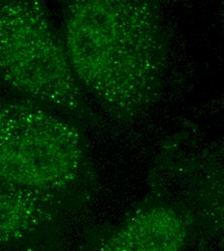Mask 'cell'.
Here are the masks:
<instances>
[{
  "label": "cell",
  "mask_w": 224,
  "mask_h": 251,
  "mask_svg": "<svg viewBox=\"0 0 224 251\" xmlns=\"http://www.w3.org/2000/svg\"><path fill=\"white\" fill-rule=\"evenodd\" d=\"M63 44L81 89L111 117L134 120L158 100L169 48L155 2L71 1Z\"/></svg>",
  "instance_id": "1"
},
{
  "label": "cell",
  "mask_w": 224,
  "mask_h": 251,
  "mask_svg": "<svg viewBox=\"0 0 224 251\" xmlns=\"http://www.w3.org/2000/svg\"><path fill=\"white\" fill-rule=\"evenodd\" d=\"M0 78L28 100L96 124L43 1H0Z\"/></svg>",
  "instance_id": "2"
},
{
  "label": "cell",
  "mask_w": 224,
  "mask_h": 251,
  "mask_svg": "<svg viewBox=\"0 0 224 251\" xmlns=\"http://www.w3.org/2000/svg\"><path fill=\"white\" fill-rule=\"evenodd\" d=\"M76 126L31 101H0V186L51 202L87 170Z\"/></svg>",
  "instance_id": "3"
},
{
  "label": "cell",
  "mask_w": 224,
  "mask_h": 251,
  "mask_svg": "<svg viewBox=\"0 0 224 251\" xmlns=\"http://www.w3.org/2000/svg\"><path fill=\"white\" fill-rule=\"evenodd\" d=\"M193 220L177 205H145L104 236L94 251H185Z\"/></svg>",
  "instance_id": "4"
},
{
  "label": "cell",
  "mask_w": 224,
  "mask_h": 251,
  "mask_svg": "<svg viewBox=\"0 0 224 251\" xmlns=\"http://www.w3.org/2000/svg\"><path fill=\"white\" fill-rule=\"evenodd\" d=\"M52 219L51 202L0 186V245L21 240Z\"/></svg>",
  "instance_id": "5"
},
{
  "label": "cell",
  "mask_w": 224,
  "mask_h": 251,
  "mask_svg": "<svg viewBox=\"0 0 224 251\" xmlns=\"http://www.w3.org/2000/svg\"><path fill=\"white\" fill-rule=\"evenodd\" d=\"M24 251H39V250H36V249H26V250H25Z\"/></svg>",
  "instance_id": "6"
}]
</instances>
